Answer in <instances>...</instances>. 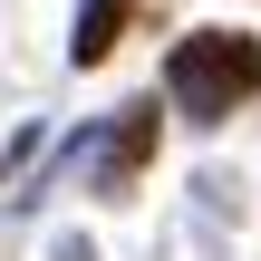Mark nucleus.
I'll use <instances>...</instances> for the list:
<instances>
[{
  "label": "nucleus",
  "instance_id": "obj_1",
  "mask_svg": "<svg viewBox=\"0 0 261 261\" xmlns=\"http://www.w3.org/2000/svg\"><path fill=\"white\" fill-rule=\"evenodd\" d=\"M165 97L194 116V126H223L232 107L261 97V39L252 29H184L165 48Z\"/></svg>",
  "mask_w": 261,
  "mask_h": 261
},
{
  "label": "nucleus",
  "instance_id": "obj_2",
  "mask_svg": "<svg viewBox=\"0 0 261 261\" xmlns=\"http://www.w3.org/2000/svg\"><path fill=\"white\" fill-rule=\"evenodd\" d=\"M145 155H155V107L136 97V107H116V126L97 136V194H126V184L145 174Z\"/></svg>",
  "mask_w": 261,
  "mask_h": 261
},
{
  "label": "nucleus",
  "instance_id": "obj_3",
  "mask_svg": "<svg viewBox=\"0 0 261 261\" xmlns=\"http://www.w3.org/2000/svg\"><path fill=\"white\" fill-rule=\"evenodd\" d=\"M136 19V0H77V19H68V58L77 68H97L107 48H116V29Z\"/></svg>",
  "mask_w": 261,
  "mask_h": 261
}]
</instances>
